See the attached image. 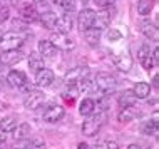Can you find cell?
Segmentation results:
<instances>
[{
    "label": "cell",
    "mask_w": 159,
    "mask_h": 149,
    "mask_svg": "<svg viewBox=\"0 0 159 149\" xmlns=\"http://www.w3.org/2000/svg\"><path fill=\"white\" fill-rule=\"evenodd\" d=\"M104 121H106V116L102 112L87 116V119H85L84 124H82V134L87 136V138H94V136L99 133V129L102 127Z\"/></svg>",
    "instance_id": "1"
},
{
    "label": "cell",
    "mask_w": 159,
    "mask_h": 149,
    "mask_svg": "<svg viewBox=\"0 0 159 149\" xmlns=\"http://www.w3.org/2000/svg\"><path fill=\"white\" fill-rule=\"evenodd\" d=\"M116 77L111 74H107V72H99V74L94 77V86L101 94H109V92H112L116 89Z\"/></svg>",
    "instance_id": "2"
},
{
    "label": "cell",
    "mask_w": 159,
    "mask_h": 149,
    "mask_svg": "<svg viewBox=\"0 0 159 149\" xmlns=\"http://www.w3.org/2000/svg\"><path fill=\"white\" fill-rule=\"evenodd\" d=\"M24 35L17 32H8L3 34L2 39H0V47L2 50H20V47L24 45Z\"/></svg>",
    "instance_id": "3"
},
{
    "label": "cell",
    "mask_w": 159,
    "mask_h": 149,
    "mask_svg": "<svg viewBox=\"0 0 159 149\" xmlns=\"http://www.w3.org/2000/svg\"><path fill=\"white\" fill-rule=\"evenodd\" d=\"M85 77H89V69L87 67H74V69H70L67 72L64 82H66L67 87H77V84Z\"/></svg>",
    "instance_id": "4"
},
{
    "label": "cell",
    "mask_w": 159,
    "mask_h": 149,
    "mask_svg": "<svg viewBox=\"0 0 159 149\" xmlns=\"http://www.w3.org/2000/svg\"><path fill=\"white\" fill-rule=\"evenodd\" d=\"M96 12L92 10V8H82V10L79 12V15H77V25H79V29L82 32L89 30V29L94 27V22H96Z\"/></svg>",
    "instance_id": "5"
},
{
    "label": "cell",
    "mask_w": 159,
    "mask_h": 149,
    "mask_svg": "<svg viewBox=\"0 0 159 149\" xmlns=\"http://www.w3.org/2000/svg\"><path fill=\"white\" fill-rule=\"evenodd\" d=\"M44 102H45V94L34 89V91H30L27 96H25L24 106H25V109H29V111H35V109L40 107Z\"/></svg>",
    "instance_id": "6"
},
{
    "label": "cell",
    "mask_w": 159,
    "mask_h": 149,
    "mask_svg": "<svg viewBox=\"0 0 159 149\" xmlns=\"http://www.w3.org/2000/svg\"><path fill=\"white\" fill-rule=\"evenodd\" d=\"M50 42H52L59 50H72L75 47V42L72 40L67 34H61V32H54Z\"/></svg>",
    "instance_id": "7"
},
{
    "label": "cell",
    "mask_w": 159,
    "mask_h": 149,
    "mask_svg": "<svg viewBox=\"0 0 159 149\" xmlns=\"http://www.w3.org/2000/svg\"><path fill=\"white\" fill-rule=\"evenodd\" d=\"M64 114H66V109L62 106L52 104L44 111V121L49 122V124H55V122H59L64 117Z\"/></svg>",
    "instance_id": "8"
},
{
    "label": "cell",
    "mask_w": 159,
    "mask_h": 149,
    "mask_svg": "<svg viewBox=\"0 0 159 149\" xmlns=\"http://www.w3.org/2000/svg\"><path fill=\"white\" fill-rule=\"evenodd\" d=\"M72 29H74V19H72L70 14H64V15H59L57 17V22H55V27L54 30L55 32H61V34H70Z\"/></svg>",
    "instance_id": "9"
},
{
    "label": "cell",
    "mask_w": 159,
    "mask_h": 149,
    "mask_svg": "<svg viewBox=\"0 0 159 149\" xmlns=\"http://www.w3.org/2000/svg\"><path fill=\"white\" fill-rule=\"evenodd\" d=\"M24 59L22 50H2L0 54V64L3 65H15Z\"/></svg>",
    "instance_id": "10"
},
{
    "label": "cell",
    "mask_w": 159,
    "mask_h": 149,
    "mask_svg": "<svg viewBox=\"0 0 159 149\" xmlns=\"http://www.w3.org/2000/svg\"><path fill=\"white\" fill-rule=\"evenodd\" d=\"M137 61L141 62V65L144 67L146 70H151L154 67L152 64V55H151V47L149 45H141L139 49H137Z\"/></svg>",
    "instance_id": "11"
},
{
    "label": "cell",
    "mask_w": 159,
    "mask_h": 149,
    "mask_svg": "<svg viewBox=\"0 0 159 149\" xmlns=\"http://www.w3.org/2000/svg\"><path fill=\"white\" fill-rule=\"evenodd\" d=\"M55 80V74L50 69L44 67L42 70H39L35 74V86L37 87H49L52 86V82Z\"/></svg>",
    "instance_id": "12"
},
{
    "label": "cell",
    "mask_w": 159,
    "mask_h": 149,
    "mask_svg": "<svg viewBox=\"0 0 159 149\" xmlns=\"http://www.w3.org/2000/svg\"><path fill=\"white\" fill-rule=\"evenodd\" d=\"M37 50H39V54L42 55V59H52L57 55L59 52V49L55 47V45L52 44L50 40H39V44H37Z\"/></svg>",
    "instance_id": "13"
},
{
    "label": "cell",
    "mask_w": 159,
    "mask_h": 149,
    "mask_svg": "<svg viewBox=\"0 0 159 149\" xmlns=\"http://www.w3.org/2000/svg\"><path fill=\"white\" fill-rule=\"evenodd\" d=\"M5 80L8 82V86L20 89L24 84H27V75H25L22 70H10L5 75Z\"/></svg>",
    "instance_id": "14"
},
{
    "label": "cell",
    "mask_w": 159,
    "mask_h": 149,
    "mask_svg": "<svg viewBox=\"0 0 159 149\" xmlns=\"http://www.w3.org/2000/svg\"><path fill=\"white\" fill-rule=\"evenodd\" d=\"M141 32L148 40H157V25L149 19H144L141 22Z\"/></svg>",
    "instance_id": "15"
},
{
    "label": "cell",
    "mask_w": 159,
    "mask_h": 149,
    "mask_svg": "<svg viewBox=\"0 0 159 149\" xmlns=\"http://www.w3.org/2000/svg\"><path fill=\"white\" fill-rule=\"evenodd\" d=\"M132 64H134V61H132V57L127 52H121L114 61V65L121 72H129L132 69Z\"/></svg>",
    "instance_id": "16"
},
{
    "label": "cell",
    "mask_w": 159,
    "mask_h": 149,
    "mask_svg": "<svg viewBox=\"0 0 159 149\" xmlns=\"http://www.w3.org/2000/svg\"><path fill=\"white\" fill-rule=\"evenodd\" d=\"M136 96L134 92H132V89H126V91H122L121 94L117 97V102L119 106H121V109H129V107H134L136 104Z\"/></svg>",
    "instance_id": "17"
},
{
    "label": "cell",
    "mask_w": 159,
    "mask_h": 149,
    "mask_svg": "<svg viewBox=\"0 0 159 149\" xmlns=\"http://www.w3.org/2000/svg\"><path fill=\"white\" fill-rule=\"evenodd\" d=\"M102 14H97L96 15V22H94V29H97V30H104V29L109 27V24H111V20H112V12H109L107 8H102Z\"/></svg>",
    "instance_id": "18"
},
{
    "label": "cell",
    "mask_w": 159,
    "mask_h": 149,
    "mask_svg": "<svg viewBox=\"0 0 159 149\" xmlns=\"http://www.w3.org/2000/svg\"><path fill=\"white\" fill-rule=\"evenodd\" d=\"M157 112H154V117L152 119H148L141 124V133L146 134V136H156L157 134Z\"/></svg>",
    "instance_id": "19"
},
{
    "label": "cell",
    "mask_w": 159,
    "mask_h": 149,
    "mask_svg": "<svg viewBox=\"0 0 159 149\" xmlns=\"http://www.w3.org/2000/svg\"><path fill=\"white\" fill-rule=\"evenodd\" d=\"M17 124H19V119H17L15 116H5L0 119V133L2 134H8L12 133V131L17 127Z\"/></svg>",
    "instance_id": "20"
},
{
    "label": "cell",
    "mask_w": 159,
    "mask_h": 149,
    "mask_svg": "<svg viewBox=\"0 0 159 149\" xmlns=\"http://www.w3.org/2000/svg\"><path fill=\"white\" fill-rule=\"evenodd\" d=\"M57 14L52 10H47V12H42L40 15H39V20H40V24L44 25L45 29H49V30H54L55 27V22H57Z\"/></svg>",
    "instance_id": "21"
},
{
    "label": "cell",
    "mask_w": 159,
    "mask_h": 149,
    "mask_svg": "<svg viewBox=\"0 0 159 149\" xmlns=\"http://www.w3.org/2000/svg\"><path fill=\"white\" fill-rule=\"evenodd\" d=\"M20 19L24 20V22H35V20H39V10L34 5H25L20 8Z\"/></svg>",
    "instance_id": "22"
},
{
    "label": "cell",
    "mask_w": 159,
    "mask_h": 149,
    "mask_svg": "<svg viewBox=\"0 0 159 149\" xmlns=\"http://www.w3.org/2000/svg\"><path fill=\"white\" fill-rule=\"evenodd\" d=\"M96 101L91 99V97H85V99H82V102L79 104V112L80 116H91V114H96Z\"/></svg>",
    "instance_id": "23"
},
{
    "label": "cell",
    "mask_w": 159,
    "mask_h": 149,
    "mask_svg": "<svg viewBox=\"0 0 159 149\" xmlns=\"http://www.w3.org/2000/svg\"><path fill=\"white\" fill-rule=\"evenodd\" d=\"M32 129H30V124H27V122H20V124H17V127L14 131H12V134H14V138L17 141H24V139H27L29 136H30Z\"/></svg>",
    "instance_id": "24"
},
{
    "label": "cell",
    "mask_w": 159,
    "mask_h": 149,
    "mask_svg": "<svg viewBox=\"0 0 159 149\" xmlns=\"http://www.w3.org/2000/svg\"><path fill=\"white\" fill-rule=\"evenodd\" d=\"M44 59H42V55L39 52H30V55H29V69H30L32 72H37L44 69Z\"/></svg>",
    "instance_id": "25"
},
{
    "label": "cell",
    "mask_w": 159,
    "mask_h": 149,
    "mask_svg": "<svg viewBox=\"0 0 159 149\" xmlns=\"http://www.w3.org/2000/svg\"><path fill=\"white\" fill-rule=\"evenodd\" d=\"M132 92H134L136 99H148L151 94V86L148 82H136V86L132 87Z\"/></svg>",
    "instance_id": "26"
},
{
    "label": "cell",
    "mask_w": 159,
    "mask_h": 149,
    "mask_svg": "<svg viewBox=\"0 0 159 149\" xmlns=\"http://www.w3.org/2000/svg\"><path fill=\"white\" fill-rule=\"evenodd\" d=\"M84 34V39L85 42H87L89 45H97L99 44V40H101V35H102V32L101 30H97V29H89V30H85L82 32Z\"/></svg>",
    "instance_id": "27"
},
{
    "label": "cell",
    "mask_w": 159,
    "mask_h": 149,
    "mask_svg": "<svg viewBox=\"0 0 159 149\" xmlns=\"http://www.w3.org/2000/svg\"><path fill=\"white\" fill-rule=\"evenodd\" d=\"M154 8V0H137V14L149 15Z\"/></svg>",
    "instance_id": "28"
},
{
    "label": "cell",
    "mask_w": 159,
    "mask_h": 149,
    "mask_svg": "<svg viewBox=\"0 0 159 149\" xmlns=\"http://www.w3.org/2000/svg\"><path fill=\"white\" fill-rule=\"evenodd\" d=\"M134 119H136V112L132 111V107L122 109L121 112L117 114V121L121 122V124H129V122H132Z\"/></svg>",
    "instance_id": "29"
},
{
    "label": "cell",
    "mask_w": 159,
    "mask_h": 149,
    "mask_svg": "<svg viewBox=\"0 0 159 149\" xmlns=\"http://www.w3.org/2000/svg\"><path fill=\"white\" fill-rule=\"evenodd\" d=\"M122 39V32L119 29H109L107 30V40L109 42H119Z\"/></svg>",
    "instance_id": "30"
},
{
    "label": "cell",
    "mask_w": 159,
    "mask_h": 149,
    "mask_svg": "<svg viewBox=\"0 0 159 149\" xmlns=\"http://www.w3.org/2000/svg\"><path fill=\"white\" fill-rule=\"evenodd\" d=\"M52 3L62 7L64 10H67V14H69V10H70V12L74 10V0H52Z\"/></svg>",
    "instance_id": "31"
},
{
    "label": "cell",
    "mask_w": 159,
    "mask_h": 149,
    "mask_svg": "<svg viewBox=\"0 0 159 149\" xmlns=\"http://www.w3.org/2000/svg\"><path fill=\"white\" fill-rule=\"evenodd\" d=\"M8 19H10V7L5 3H0V24L7 22Z\"/></svg>",
    "instance_id": "32"
},
{
    "label": "cell",
    "mask_w": 159,
    "mask_h": 149,
    "mask_svg": "<svg viewBox=\"0 0 159 149\" xmlns=\"http://www.w3.org/2000/svg\"><path fill=\"white\" fill-rule=\"evenodd\" d=\"M29 27V24L27 22H24L22 19H14L12 20V29H14V30H25V29Z\"/></svg>",
    "instance_id": "33"
},
{
    "label": "cell",
    "mask_w": 159,
    "mask_h": 149,
    "mask_svg": "<svg viewBox=\"0 0 159 149\" xmlns=\"http://www.w3.org/2000/svg\"><path fill=\"white\" fill-rule=\"evenodd\" d=\"M116 2H117V0H92V3L97 5L99 8H109V7H112Z\"/></svg>",
    "instance_id": "34"
},
{
    "label": "cell",
    "mask_w": 159,
    "mask_h": 149,
    "mask_svg": "<svg viewBox=\"0 0 159 149\" xmlns=\"http://www.w3.org/2000/svg\"><path fill=\"white\" fill-rule=\"evenodd\" d=\"M151 55H152V64H154V67H157V65H159V50H157V47L152 49Z\"/></svg>",
    "instance_id": "35"
},
{
    "label": "cell",
    "mask_w": 159,
    "mask_h": 149,
    "mask_svg": "<svg viewBox=\"0 0 159 149\" xmlns=\"http://www.w3.org/2000/svg\"><path fill=\"white\" fill-rule=\"evenodd\" d=\"M106 147L107 149H121V147H119V144L116 142V141H107L106 142Z\"/></svg>",
    "instance_id": "36"
},
{
    "label": "cell",
    "mask_w": 159,
    "mask_h": 149,
    "mask_svg": "<svg viewBox=\"0 0 159 149\" xmlns=\"http://www.w3.org/2000/svg\"><path fill=\"white\" fill-rule=\"evenodd\" d=\"M5 142H7V136L0 134V149H3V147H5Z\"/></svg>",
    "instance_id": "37"
},
{
    "label": "cell",
    "mask_w": 159,
    "mask_h": 149,
    "mask_svg": "<svg viewBox=\"0 0 159 149\" xmlns=\"http://www.w3.org/2000/svg\"><path fill=\"white\" fill-rule=\"evenodd\" d=\"M3 77H5V65L0 64V80H3Z\"/></svg>",
    "instance_id": "38"
},
{
    "label": "cell",
    "mask_w": 159,
    "mask_h": 149,
    "mask_svg": "<svg viewBox=\"0 0 159 149\" xmlns=\"http://www.w3.org/2000/svg\"><path fill=\"white\" fill-rule=\"evenodd\" d=\"M127 149H143V147H141L139 144H129V146H127Z\"/></svg>",
    "instance_id": "39"
},
{
    "label": "cell",
    "mask_w": 159,
    "mask_h": 149,
    "mask_svg": "<svg viewBox=\"0 0 159 149\" xmlns=\"http://www.w3.org/2000/svg\"><path fill=\"white\" fill-rule=\"evenodd\" d=\"M79 149H89V144H85V142H79V146H77Z\"/></svg>",
    "instance_id": "40"
},
{
    "label": "cell",
    "mask_w": 159,
    "mask_h": 149,
    "mask_svg": "<svg viewBox=\"0 0 159 149\" xmlns=\"http://www.w3.org/2000/svg\"><path fill=\"white\" fill-rule=\"evenodd\" d=\"M152 86L157 87V75H154V77H152Z\"/></svg>",
    "instance_id": "41"
},
{
    "label": "cell",
    "mask_w": 159,
    "mask_h": 149,
    "mask_svg": "<svg viewBox=\"0 0 159 149\" xmlns=\"http://www.w3.org/2000/svg\"><path fill=\"white\" fill-rule=\"evenodd\" d=\"M10 149H29V146H15V147H10Z\"/></svg>",
    "instance_id": "42"
},
{
    "label": "cell",
    "mask_w": 159,
    "mask_h": 149,
    "mask_svg": "<svg viewBox=\"0 0 159 149\" xmlns=\"http://www.w3.org/2000/svg\"><path fill=\"white\" fill-rule=\"evenodd\" d=\"M74 2H75V0H74ZM77 2H79V3H84V5H85V3L89 2V0H77Z\"/></svg>",
    "instance_id": "43"
},
{
    "label": "cell",
    "mask_w": 159,
    "mask_h": 149,
    "mask_svg": "<svg viewBox=\"0 0 159 149\" xmlns=\"http://www.w3.org/2000/svg\"><path fill=\"white\" fill-rule=\"evenodd\" d=\"M12 2H14V5H19V3L22 2V0H12Z\"/></svg>",
    "instance_id": "44"
},
{
    "label": "cell",
    "mask_w": 159,
    "mask_h": 149,
    "mask_svg": "<svg viewBox=\"0 0 159 149\" xmlns=\"http://www.w3.org/2000/svg\"><path fill=\"white\" fill-rule=\"evenodd\" d=\"M3 107H5V106H3V104H2V102H0V111H2Z\"/></svg>",
    "instance_id": "45"
},
{
    "label": "cell",
    "mask_w": 159,
    "mask_h": 149,
    "mask_svg": "<svg viewBox=\"0 0 159 149\" xmlns=\"http://www.w3.org/2000/svg\"><path fill=\"white\" fill-rule=\"evenodd\" d=\"M34 2H37V3H39V2H45V0H34Z\"/></svg>",
    "instance_id": "46"
},
{
    "label": "cell",
    "mask_w": 159,
    "mask_h": 149,
    "mask_svg": "<svg viewBox=\"0 0 159 149\" xmlns=\"http://www.w3.org/2000/svg\"><path fill=\"white\" fill-rule=\"evenodd\" d=\"M2 35H3V34H2V32H0V39H2Z\"/></svg>",
    "instance_id": "47"
},
{
    "label": "cell",
    "mask_w": 159,
    "mask_h": 149,
    "mask_svg": "<svg viewBox=\"0 0 159 149\" xmlns=\"http://www.w3.org/2000/svg\"><path fill=\"white\" fill-rule=\"evenodd\" d=\"M0 2H2V3H3V2H7V0H0Z\"/></svg>",
    "instance_id": "48"
}]
</instances>
